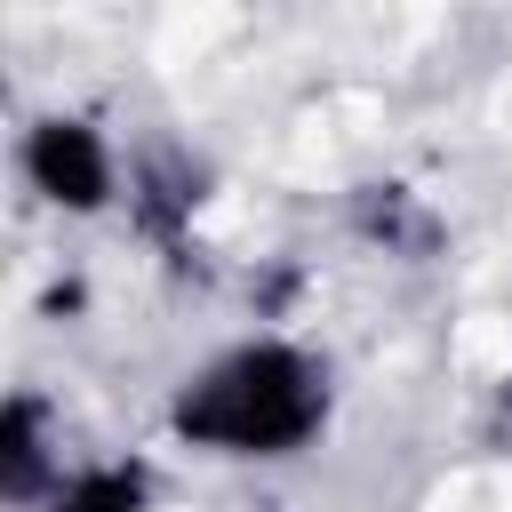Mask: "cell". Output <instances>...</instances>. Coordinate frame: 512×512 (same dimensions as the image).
Returning <instances> with one entry per match:
<instances>
[{"label": "cell", "instance_id": "1", "mask_svg": "<svg viewBox=\"0 0 512 512\" xmlns=\"http://www.w3.org/2000/svg\"><path fill=\"white\" fill-rule=\"evenodd\" d=\"M320 424H328V376L280 336L224 352L176 392V432L216 456H288Z\"/></svg>", "mask_w": 512, "mask_h": 512}, {"label": "cell", "instance_id": "2", "mask_svg": "<svg viewBox=\"0 0 512 512\" xmlns=\"http://www.w3.org/2000/svg\"><path fill=\"white\" fill-rule=\"evenodd\" d=\"M24 176H32V192H40L48 208H64V216H96V208L112 200V152H104V136H96L88 120H72V112H56V120H40V128L24 136Z\"/></svg>", "mask_w": 512, "mask_h": 512}, {"label": "cell", "instance_id": "3", "mask_svg": "<svg viewBox=\"0 0 512 512\" xmlns=\"http://www.w3.org/2000/svg\"><path fill=\"white\" fill-rule=\"evenodd\" d=\"M48 488V424H40V400L16 392L0 408V496L8 504H32Z\"/></svg>", "mask_w": 512, "mask_h": 512}, {"label": "cell", "instance_id": "4", "mask_svg": "<svg viewBox=\"0 0 512 512\" xmlns=\"http://www.w3.org/2000/svg\"><path fill=\"white\" fill-rule=\"evenodd\" d=\"M144 504H152V472L144 464H88L48 496V512H144Z\"/></svg>", "mask_w": 512, "mask_h": 512}, {"label": "cell", "instance_id": "5", "mask_svg": "<svg viewBox=\"0 0 512 512\" xmlns=\"http://www.w3.org/2000/svg\"><path fill=\"white\" fill-rule=\"evenodd\" d=\"M352 216H360V232L384 240V248H424V240H432V216H416L400 184H360Z\"/></svg>", "mask_w": 512, "mask_h": 512}, {"label": "cell", "instance_id": "6", "mask_svg": "<svg viewBox=\"0 0 512 512\" xmlns=\"http://www.w3.org/2000/svg\"><path fill=\"white\" fill-rule=\"evenodd\" d=\"M504 416H512V384H504Z\"/></svg>", "mask_w": 512, "mask_h": 512}]
</instances>
